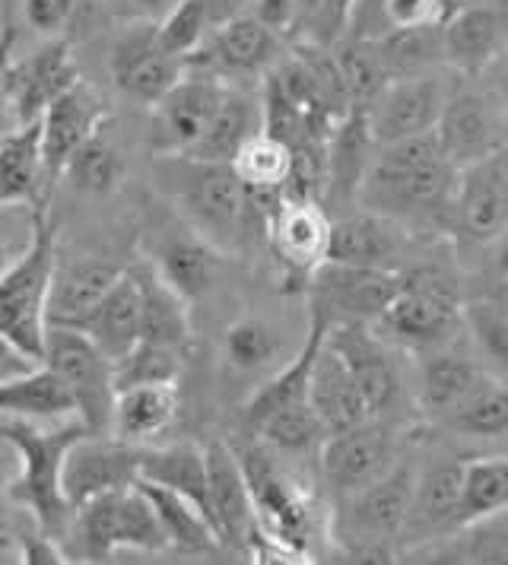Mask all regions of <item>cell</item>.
Here are the masks:
<instances>
[{
    "mask_svg": "<svg viewBox=\"0 0 508 565\" xmlns=\"http://www.w3.org/2000/svg\"><path fill=\"white\" fill-rule=\"evenodd\" d=\"M137 487L147 492L152 512L159 518V527L166 534L169 543V553H188V556H210V553H220L223 543L216 537L213 524L207 521V514L201 509H194L188 499H181L176 492L162 487H152L137 480Z\"/></svg>",
    "mask_w": 508,
    "mask_h": 565,
    "instance_id": "cell-40",
    "label": "cell"
},
{
    "mask_svg": "<svg viewBox=\"0 0 508 565\" xmlns=\"http://www.w3.org/2000/svg\"><path fill=\"white\" fill-rule=\"evenodd\" d=\"M461 302L448 282L432 274H404L398 292L369 324L375 334L404 353L445 347L461 328Z\"/></svg>",
    "mask_w": 508,
    "mask_h": 565,
    "instance_id": "cell-6",
    "label": "cell"
},
{
    "mask_svg": "<svg viewBox=\"0 0 508 565\" xmlns=\"http://www.w3.org/2000/svg\"><path fill=\"white\" fill-rule=\"evenodd\" d=\"M152 188L169 201L181 223L210 242L220 255H239L257 232L264 210L252 191L235 179L226 162L194 156H152Z\"/></svg>",
    "mask_w": 508,
    "mask_h": 565,
    "instance_id": "cell-2",
    "label": "cell"
},
{
    "mask_svg": "<svg viewBox=\"0 0 508 565\" xmlns=\"http://www.w3.org/2000/svg\"><path fill=\"white\" fill-rule=\"evenodd\" d=\"M89 337L112 362H118L127 350L140 343V286L134 267H125L115 286L102 296V302L86 315L76 328Z\"/></svg>",
    "mask_w": 508,
    "mask_h": 565,
    "instance_id": "cell-31",
    "label": "cell"
},
{
    "mask_svg": "<svg viewBox=\"0 0 508 565\" xmlns=\"http://www.w3.org/2000/svg\"><path fill=\"white\" fill-rule=\"evenodd\" d=\"M404 274L353 267L340 260H325L308 280V318L334 328V324H372L381 309L398 292Z\"/></svg>",
    "mask_w": 508,
    "mask_h": 565,
    "instance_id": "cell-8",
    "label": "cell"
},
{
    "mask_svg": "<svg viewBox=\"0 0 508 565\" xmlns=\"http://www.w3.org/2000/svg\"><path fill=\"white\" fill-rule=\"evenodd\" d=\"M213 23H216V17L210 10V0H176L156 20V35H159V45L166 52L188 64L191 54L198 52L203 39L210 35Z\"/></svg>",
    "mask_w": 508,
    "mask_h": 565,
    "instance_id": "cell-46",
    "label": "cell"
},
{
    "mask_svg": "<svg viewBox=\"0 0 508 565\" xmlns=\"http://www.w3.org/2000/svg\"><path fill=\"white\" fill-rule=\"evenodd\" d=\"M0 563H23L20 537H10L7 531H0Z\"/></svg>",
    "mask_w": 508,
    "mask_h": 565,
    "instance_id": "cell-55",
    "label": "cell"
},
{
    "mask_svg": "<svg viewBox=\"0 0 508 565\" xmlns=\"http://www.w3.org/2000/svg\"><path fill=\"white\" fill-rule=\"evenodd\" d=\"M406 245H410V232L379 213L359 210L340 220H330L328 260L404 274L401 260L406 255Z\"/></svg>",
    "mask_w": 508,
    "mask_h": 565,
    "instance_id": "cell-26",
    "label": "cell"
},
{
    "mask_svg": "<svg viewBox=\"0 0 508 565\" xmlns=\"http://www.w3.org/2000/svg\"><path fill=\"white\" fill-rule=\"evenodd\" d=\"M445 3H448V13H452V10H457V7H464V3H474V0H445Z\"/></svg>",
    "mask_w": 508,
    "mask_h": 565,
    "instance_id": "cell-60",
    "label": "cell"
},
{
    "mask_svg": "<svg viewBox=\"0 0 508 565\" xmlns=\"http://www.w3.org/2000/svg\"><path fill=\"white\" fill-rule=\"evenodd\" d=\"M267 238L277 260L293 277H311L325 260L330 245V213L315 198L283 194L267 213Z\"/></svg>",
    "mask_w": 508,
    "mask_h": 565,
    "instance_id": "cell-20",
    "label": "cell"
},
{
    "mask_svg": "<svg viewBox=\"0 0 508 565\" xmlns=\"http://www.w3.org/2000/svg\"><path fill=\"white\" fill-rule=\"evenodd\" d=\"M461 328L470 334L480 356L508 379V315L493 302H470L461 309Z\"/></svg>",
    "mask_w": 508,
    "mask_h": 565,
    "instance_id": "cell-48",
    "label": "cell"
},
{
    "mask_svg": "<svg viewBox=\"0 0 508 565\" xmlns=\"http://www.w3.org/2000/svg\"><path fill=\"white\" fill-rule=\"evenodd\" d=\"M105 125H108V103L102 99L99 89L89 86L83 77L74 79L42 111L39 130H42V156H45V172H49L51 184L61 179L76 147L86 143Z\"/></svg>",
    "mask_w": 508,
    "mask_h": 565,
    "instance_id": "cell-23",
    "label": "cell"
},
{
    "mask_svg": "<svg viewBox=\"0 0 508 565\" xmlns=\"http://www.w3.org/2000/svg\"><path fill=\"white\" fill-rule=\"evenodd\" d=\"M457 492H461V461H435L416 467L398 556L420 543H430L457 531Z\"/></svg>",
    "mask_w": 508,
    "mask_h": 565,
    "instance_id": "cell-25",
    "label": "cell"
},
{
    "mask_svg": "<svg viewBox=\"0 0 508 565\" xmlns=\"http://www.w3.org/2000/svg\"><path fill=\"white\" fill-rule=\"evenodd\" d=\"M176 0H121V17L125 20H159Z\"/></svg>",
    "mask_w": 508,
    "mask_h": 565,
    "instance_id": "cell-54",
    "label": "cell"
},
{
    "mask_svg": "<svg viewBox=\"0 0 508 565\" xmlns=\"http://www.w3.org/2000/svg\"><path fill=\"white\" fill-rule=\"evenodd\" d=\"M264 130V105L261 96L245 93L242 86H229L223 89V99L216 105L210 125L203 128L198 143L184 156L207 159V162H232L235 153L252 140L254 134Z\"/></svg>",
    "mask_w": 508,
    "mask_h": 565,
    "instance_id": "cell-32",
    "label": "cell"
},
{
    "mask_svg": "<svg viewBox=\"0 0 508 565\" xmlns=\"http://www.w3.org/2000/svg\"><path fill=\"white\" fill-rule=\"evenodd\" d=\"M489 302H493V306H499V309H502L508 315V277H502V282H499V289H496V296H493Z\"/></svg>",
    "mask_w": 508,
    "mask_h": 565,
    "instance_id": "cell-58",
    "label": "cell"
},
{
    "mask_svg": "<svg viewBox=\"0 0 508 565\" xmlns=\"http://www.w3.org/2000/svg\"><path fill=\"white\" fill-rule=\"evenodd\" d=\"M493 67H499V93H502V96H508V49L502 52V57H499Z\"/></svg>",
    "mask_w": 508,
    "mask_h": 565,
    "instance_id": "cell-57",
    "label": "cell"
},
{
    "mask_svg": "<svg viewBox=\"0 0 508 565\" xmlns=\"http://www.w3.org/2000/svg\"><path fill=\"white\" fill-rule=\"evenodd\" d=\"M325 340L347 362L372 419H381L401 404L404 375L394 360V347L384 343L369 324H334L325 331Z\"/></svg>",
    "mask_w": 508,
    "mask_h": 565,
    "instance_id": "cell-18",
    "label": "cell"
},
{
    "mask_svg": "<svg viewBox=\"0 0 508 565\" xmlns=\"http://www.w3.org/2000/svg\"><path fill=\"white\" fill-rule=\"evenodd\" d=\"M0 416H17L29 423L80 419L71 391L42 362L20 379L0 385Z\"/></svg>",
    "mask_w": 508,
    "mask_h": 565,
    "instance_id": "cell-38",
    "label": "cell"
},
{
    "mask_svg": "<svg viewBox=\"0 0 508 565\" xmlns=\"http://www.w3.org/2000/svg\"><path fill=\"white\" fill-rule=\"evenodd\" d=\"M448 230L477 245H493L508 230V147L457 169Z\"/></svg>",
    "mask_w": 508,
    "mask_h": 565,
    "instance_id": "cell-12",
    "label": "cell"
},
{
    "mask_svg": "<svg viewBox=\"0 0 508 565\" xmlns=\"http://www.w3.org/2000/svg\"><path fill=\"white\" fill-rule=\"evenodd\" d=\"M398 461V438L379 419L328 433L318 448L321 480L334 499L353 495L362 487L375 483Z\"/></svg>",
    "mask_w": 508,
    "mask_h": 565,
    "instance_id": "cell-11",
    "label": "cell"
},
{
    "mask_svg": "<svg viewBox=\"0 0 508 565\" xmlns=\"http://www.w3.org/2000/svg\"><path fill=\"white\" fill-rule=\"evenodd\" d=\"M457 169L435 130L379 143L356 191V206L413 230H448Z\"/></svg>",
    "mask_w": 508,
    "mask_h": 565,
    "instance_id": "cell-1",
    "label": "cell"
},
{
    "mask_svg": "<svg viewBox=\"0 0 508 565\" xmlns=\"http://www.w3.org/2000/svg\"><path fill=\"white\" fill-rule=\"evenodd\" d=\"M130 267L140 286V340L162 343L184 353L191 343V302H184L176 289L156 274V267L147 257H140Z\"/></svg>",
    "mask_w": 508,
    "mask_h": 565,
    "instance_id": "cell-33",
    "label": "cell"
},
{
    "mask_svg": "<svg viewBox=\"0 0 508 565\" xmlns=\"http://www.w3.org/2000/svg\"><path fill=\"white\" fill-rule=\"evenodd\" d=\"M442 423L464 438H506L508 436V385L483 372Z\"/></svg>",
    "mask_w": 508,
    "mask_h": 565,
    "instance_id": "cell-42",
    "label": "cell"
},
{
    "mask_svg": "<svg viewBox=\"0 0 508 565\" xmlns=\"http://www.w3.org/2000/svg\"><path fill=\"white\" fill-rule=\"evenodd\" d=\"M144 257L184 302L194 306L216 286L226 255H220L198 232L184 226V232H178V235H159Z\"/></svg>",
    "mask_w": 508,
    "mask_h": 565,
    "instance_id": "cell-28",
    "label": "cell"
},
{
    "mask_svg": "<svg viewBox=\"0 0 508 565\" xmlns=\"http://www.w3.org/2000/svg\"><path fill=\"white\" fill-rule=\"evenodd\" d=\"M121 264L99 255H80L71 260H54L49 286V324L80 328L86 315L102 302V296L121 277Z\"/></svg>",
    "mask_w": 508,
    "mask_h": 565,
    "instance_id": "cell-27",
    "label": "cell"
},
{
    "mask_svg": "<svg viewBox=\"0 0 508 565\" xmlns=\"http://www.w3.org/2000/svg\"><path fill=\"white\" fill-rule=\"evenodd\" d=\"M286 360V334L279 331L277 321L254 311L229 321L223 334V362L235 375L267 379Z\"/></svg>",
    "mask_w": 508,
    "mask_h": 565,
    "instance_id": "cell-35",
    "label": "cell"
},
{
    "mask_svg": "<svg viewBox=\"0 0 508 565\" xmlns=\"http://www.w3.org/2000/svg\"><path fill=\"white\" fill-rule=\"evenodd\" d=\"M226 79L203 74V71H184L176 86L150 105V150L152 156H184L203 128L210 125L216 105L223 99Z\"/></svg>",
    "mask_w": 508,
    "mask_h": 565,
    "instance_id": "cell-13",
    "label": "cell"
},
{
    "mask_svg": "<svg viewBox=\"0 0 508 565\" xmlns=\"http://www.w3.org/2000/svg\"><path fill=\"white\" fill-rule=\"evenodd\" d=\"M10 52H13V32L3 26L0 29V137L13 128V118H10V108H7V89H3V71H7Z\"/></svg>",
    "mask_w": 508,
    "mask_h": 565,
    "instance_id": "cell-53",
    "label": "cell"
},
{
    "mask_svg": "<svg viewBox=\"0 0 508 565\" xmlns=\"http://www.w3.org/2000/svg\"><path fill=\"white\" fill-rule=\"evenodd\" d=\"M493 245H496V270H499V277H508V230Z\"/></svg>",
    "mask_w": 508,
    "mask_h": 565,
    "instance_id": "cell-56",
    "label": "cell"
},
{
    "mask_svg": "<svg viewBox=\"0 0 508 565\" xmlns=\"http://www.w3.org/2000/svg\"><path fill=\"white\" fill-rule=\"evenodd\" d=\"M74 79H80L74 52L64 39H51L42 49L7 61L3 71V89H7V108L17 125H32Z\"/></svg>",
    "mask_w": 508,
    "mask_h": 565,
    "instance_id": "cell-16",
    "label": "cell"
},
{
    "mask_svg": "<svg viewBox=\"0 0 508 565\" xmlns=\"http://www.w3.org/2000/svg\"><path fill=\"white\" fill-rule=\"evenodd\" d=\"M242 467L252 487L261 540H274L286 553L303 556L308 546V505L303 492L279 473L267 451H248V458H242Z\"/></svg>",
    "mask_w": 508,
    "mask_h": 565,
    "instance_id": "cell-19",
    "label": "cell"
},
{
    "mask_svg": "<svg viewBox=\"0 0 508 565\" xmlns=\"http://www.w3.org/2000/svg\"><path fill=\"white\" fill-rule=\"evenodd\" d=\"M42 213L32 206H0V274L23 255Z\"/></svg>",
    "mask_w": 508,
    "mask_h": 565,
    "instance_id": "cell-49",
    "label": "cell"
},
{
    "mask_svg": "<svg viewBox=\"0 0 508 565\" xmlns=\"http://www.w3.org/2000/svg\"><path fill=\"white\" fill-rule=\"evenodd\" d=\"M413 477L416 467L398 461L375 483L362 487L353 495L334 499L330 534L340 543L343 556L359 563L398 559Z\"/></svg>",
    "mask_w": 508,
    "mask_h": 565,
    "instance_id": "cell-4",
    "label": "cell"
},
{
    "mask_svg": "<svg viewBox=\"0 0 508 565\" xmlns=\"http://www.w3.org/2000/svg\"><path fill=\"white\" fill-rule=\"evenodd\" d=\"M372 49L379 54L381 71L388 79L430 74V71H438L445 64L442 23L438 26L391 29L372 42Z\"/></svg>",
    "mask_w": 508,
    "mask_h": 565,
    "instance_id": "cell-43",
    "label": "cell"
},
{
    "mask_svg": "<svg viewBox=\"0 0 508 565\" xmlns=\"http://www.w3.org/2000/svg\"><path fill=\"white\" fill-rule=\"evenodd\" d=\"M112 543H115V556H121V553H144V556L169 553L166 534L159 527V518L152 512L147 492L137 483L115 492Z\"/></svg>",
    "mask_w": 508,
    "mask_h": 565,
    "instance_id": "cell-45",
    "label": "cell"
},
{
    "mask_svg": "<svg viewBox=\"0 0 508 565\" xmlns=\"http://www.w3.org/2000/svg\"><path fill=\"white\" fill-rule=\"evenodd\" d=\"M105 128L96 130L86 143H80L61 172V179L71 181V188L86 198H108L125 181V156Z\"/></svg>",
    "mask_w": 508,
    "mask_h": 565,
    "instance_id": "cell-44",
    "label": "cell"
},
{
    "mask_svg": "<svg viewBox=\"0 0 508 565\" xmlns=\"http://www.w3.org/2000/svg\"><path fill=\"white\" fill-rule=\"evenodd\" d=\"M508 49V10L496 0H474L452 10L442 23V52L445 64L477 77L489 71Z\"/></svg>",
    "mask_w": 508,
    "mask_h": 565,
    "instance_id": "cell-22",
    "label": "cell"
},
{
    "mask_svg": "<svg viewBox=\"0 0 508 565\" xmlns=\"http://www.w3.org/2000/svg\"><path fill=\"white\" fill-rule=\"evenodd\" d=\"M184 71L188 64L159 45L156 20H125L108 49V74L115 89L147 108L162 99L184 77Z\"/></svg>",
    "mask_w": 508,
    "mask_h": 565,
    "instance_id": "cell-9",
    "label": "cell"
},
{
    "mask_svg": "<svg viewBox=\"0 0 508 565\" xmlns=\"http://www.w3.org/2000/svg\"><path fill=\"white\" fill-rule=\"evenodd\" d=\"M308 401L318 413L325 433H340V429H350V426L372 419V413L366 407V397L350 375L347 362L340 360V353L325 337H321L311 369H308Z\"/></svg>",
    "mask_w": 508,
    "mask_h": 565,
    "instance_id": "cell-29",
    "label": "cell"
},
{
    "mask_svg": "<svg viewBox=\"0 0 508 565\" xmlns=\"http://www.w3.org/2000/svg\"><path fill=\"white\" fill-rule=\"evenodd\" d=\"M144 445H130L112 433H83L76 436L61 463V487L71 509L99 499L108 492L134 487L140 480Z\"/></svg>",
    "mask_w": 508,
    "mask_h": 565,
    "instance_id": "cell-10",
    "label": "cell"
},
{
    "mask_svg": "<svg viewBox=\"0 0 508 565\" xmlns=\"http://www.w3.org/2000/svg\"><path fill=\"white\" fill-rule=\"evenodd\" d=\"M42 365L51 369L74 397L76 416L89 433L112 429V407H115V372L112 360L99 347L76 328H54L45 331Z\"/></svg>",
    "mask_w": 508,
    "mask_h": 565,
    "instance_id": "cell-7",
    "label": "cell"
},
{
    "mask_svg": "<svg viewBox=\"0 0 508 565\" xmlns=\"http://www.w3.org/2000/svg\"><path fill=\"white\" fill-rule=\"evenodd\" d=\"M76 0H23V17L29 29L42 39H57L71 26Z\"/></svg>",
    "mask_w": 508,
    "mask_h": 565,
    "instance_id": "cell-50",
    "label": "cell"
},
{
    "mask_svg": "<svg viewBox=\"0 0 508 565\" xmlns=\"http://www.w3.org/2000/svg\"><path fill=\"white\" fill-rule=\"evenodd\" d=\"M245 10L277 35L299 26V0H245Z\"/></svg>",
    "mask_w": 508,
    "mask_h": 565,
    "instance_id": "cell-51",
    "label": "cell"
},
{
    "mask_svg": "<svg viewBox=\"0 0 508 565\" xmlns=\"http://www.w3.org/2000/svg\"><path fill=\"white\" fill-rule=\"evenodd\" d=\"M57 260V235L49 216H39L32 242L0 274V334L10 337L20 350L42 362L49 331V286Z\"/></svg>",
    "mask_w": 508,
    "mask_h": 565,
    "instance_id": "cell-5",
    "label": "cell"
},
{
    "mask_svg": "<svg viewBox=\"0 0 508 565\" xmlns=\"http://www.w3.org/2000/svg\"><path fill=\"white\" fill-rule=\"evenodd\" d=\"M435 137L455 169L496 153L499 147H506L499 103L474 86H452L448 103L435 125Z\"/></svg>",
    "mask_w": 508,
    "mask_h": 565,
    "instance_id": "cell-21",
    "label": "cell"
},
{
    "mask_svg": "<svg viewBox=\"0 0 508 565\" xmlns=\"http://www.w3.org/2000/svg\"><path fill=\"white\" fill-rule=\"evenodd\" d=\"M508 512V455H483L461 461L457 527Z\"/></svg>",
    "mask_w": 508,
    "mask_h": 565,
    "instance_id": "cell-41",
    "label": "cell"
},
{
    "mask_svg": "<svg viewBox=\"0 0 508 565\" xmlns=\"http://www.w3.org/2000/svg\"><path fill=\"white\" fill-rule=\"evenodd\" d=\"M480 375V365L464 353L448 350V343L426 350V353H420V365H416V401L430 416L442 419L470 387L477 385Z\"/></svg>",
    "mask_w": 508,
    "mask_h": 565,
    "instance_id": "cell-36",
    "label": "cell"
},
{
    "mask_svg": "<svg viewBox=\"0 0 508 565\" xmlns=\"http://www.w3.org/2000/svg\"><path fill=\"white\" fill-rule=\"evenodd\" d=\"M448 93H452V83L438 71L388 79L379 89V96L366 105V121L375 143H394V140L435 130L442 108L448 103Z\"/></svg>",
    "mask_w": 508,
    "mask_h": 565,
    "instance_id": "cell-14",
    "label": "cell"
},
{
    "mask_svg": "<svg viewBox=\"0 0 508 565\" xmlns=\"http://www.w3.org/2000/svg\"><path fill=\"white\" fill-rule=\"evenodd\" d=\"M10 480H13V477H10V470H7V467L0 463V502L7 499V489H10Z\"/></svg>",
    "mask_w": 508,
    "mask_h": 565,
    "instance_id": "cell-59",
    "label": "cell"
},
{
    "mask_svg": "<svg viewBox=\"0 0 508 565\" xmlns=\"http://www.w3.org/2000/svg\"><path fill=\"white\" fill-rule=\"evenodd\" d=\"M277 52V32H271L261 20H254L248 10H239L210 29L201 49L191 54L188 67L220 79H242L271 71Z\"/></svg>",
    "mask_w": 508,
    "mask_h": 565,
    "instance_id": "cell-17",
    "label": "cell"
},
{
    "mask_svg": "<svg viewBox=\"0 0 508 565\" xmlns=\"http://www.w3.org/2000/svg\"><path fill=\"white\" fill-rule=\"evenodd\" d=\"M35 365H39V362L32 360L25 350H20L10 337L0 334V385L20 379V375H25V372L35 369Z\"/></svg>",
    "mask_w": 508,
    "mask_h": 565,
    "instance_id": "cell-52",
    "label": "cell"
},
{
    "mask_svg": "<svg viewBox=\"0 0 508 565\" xmlns=\"http://www.w3.org/2000/svg\"><path fill=\"white\" fill-rule=\"evenodd\" d=\"M229 166L235 179L242 181L257 201H267V198L279 201L296 175V153L271 130H261L235 153Z\"/></svg>",
    "mask_w": 508,
    "mask_h": 565,
    "instance_id": "cell-39",
    "label": "cell"
},
{
    "mask_svg": "<svg viewBox=\"0 0 508 565\" xmlns=\"http://www.w3.org/2000/svg\"><path fill=\"white\" fill-rule=\"evenodd\" d=\"M207 455V514L223 546L239 553H252L261 543L257 514L248 477L239 451H232L226 441H213L203 448Z\"/></svg>",
    "mask_w": 508,
    "mask_h": 565,
    "instance_id": "cell-15",
    "label": "cell"
},
{
    "mask_svg": "<svg viewBox=\"0 0 508 565\" xmlns=\"http://www.w3.org/2000/svg\"><path fill=\"white\" fill-rule=\"evenodd\" d=\"M140 480L176 492L207 514V455L201 445H191V441H176V445H162V448L144 445ZM207 521H210V514H207Z\"/></svg>",
    "mask_w": 508,
    "mask_h": 565,
    "instance_id": "cell-37",
    "label": "cell"
},
{
    "mask_svg": "<svg viewBox=\"0 0 508 565\" xmlns=\"http://www.w3.org/2000/svg\"><path fill=\"white\" fill-rule=\"evenodd\" d=\"M181 350L140 340L134 350H127L118 362H112L115 391L127 385H156V382H178L181 375Z\"/></svg>",
    "mask_w": 508,
    "mask_h": 565,
    "instance_id": "cell-47",
    "label": "cell"
},
{
    "mask_svg": "<svg viewBox=\"0 0 508 565\" xmlns=\"http://www.w3.org/2000/svg\"><path fill=\"white\" fill-rule=\"evenodd\" d=\"M89 433L80 419L61 423H29L17 416H0V441L17 455L20 473L10 480L7 495L32 514L35 531L51 534L64 543L71 524V502L61 487L64 451L76 436Z\"/></svg>",
    "mask_w": 508,
    "mask_h": 565,
    "instance_id": "cell-3",
    "label": "cell"
},
{
    "mask_svg": "<svg viewBox=\"0 0 508 565\" xmlns=\"http://www.w3.org/2000/svg\"><path fill=\"white\" fill-rule=\"evenodd\" d=\"M51 181L42 156L39 121L17 125L0 137V206L45 210Z\"/></svg>",
    "mask_w": 508,
    "mask_h": 565,
    "instance_id": "cell-30",
    "label": "cell"
},
{
    "mask_svg": "<svg viewBox=\"0 0 508 565\" xmlns=\"http://www.w3.org/2000/svg\"><path fill=\"white\" fill-rule=\"evenodd\" d=\"M375 137L366 121V108H347L328 130L325 156H321V188L318 201L328 204H356V191L375 156Z\"/></svg>",
    "mask_w": 508,
    "mask_h": 565,
    "instance_id": "cell-24",
    "label": "cell"
},
{
    "mask_svg": "<svg viewBox=\"0 0 508 565\" xmlns=\"http://www.w3.org/2000/svg\"><path fill=\"white\" fill-rule=\"evenodd\" d=\"M178 416V382L156 385H127L115 391L112 407V436L130 445H147L159 438Z\"/></svg>",
    "mask_w": 508,
    "mask_h": 565,
    "instance_id": "cell-34",
    "label": "cell"
}]
</instances>
